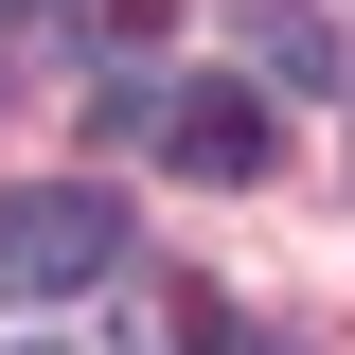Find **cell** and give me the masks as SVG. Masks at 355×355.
I'll return each mask as SVG.
<instances>
[{
  "label": "cell",
  "instance_id": "cell-1",
  "mask_svg": "<svg viewBox=\"0 0 355 355\" xmlns=\"http://www.w3.org/2000/svg\"><path fill=\"white\" fill-rule=\"evenodd\" d=\"M107 266H125V196H107V178L0 196V302H53V284H107Z\"/></svg>",
  "mask_w": 355,
  "mask_h": 355
},
{
  "label": "cell",
  "instance_id": "cell-2",
  "mask_svg": "<svg viewBox=\"0 0 355 355\" xmlns=\"http://www.w3.org/2000/svg\"><path fill=\"white\" fill-rule=\"evenodd\" d=\"M160 160L178 178H266L284 160V107H266V89H178L160 107Z\"/></svg>",
  "mask_w": 355,
  "mask_h": 355
},
{
  "label": "cell",
  "instance_id": "cell-5",
  "mask_svg": "<svg viewBox=\"0 0 355 355\" xmlns=\"http://www.w3.org/2000/svg\"><path fill=\"white\" fill-rule=\"evenodd\" d=\"M0 18H18V0H0Z\"/></svg>",
  "mask_w": 355,
  "mask_h": 355
},
{
  "label": "cell",
  "instance_id": "cell-3",
  "mask_svg": "<svg viewBox=\"0 0 355 355\" xmlns=\"http://www.w3.org/2000/svg\"><path fill=\"white\" fill-rule=\"evenodd\" d=\"M249 53H266V107H284V89H338V71H355V36L320 18V0H266V18H249Z\"/></svg>",
  "mask_w": 355,
  "mask_h": 355
},
{
  "label": "cell",
  "instance_id": "cell-4",
  "mask_svg": "<svg viewBox=\"0 0 355 355\" xmlns=\"http://www.w3.org/2000/svg\"><path fill=\"white\" fill-rule=\"evenodd\" d=\"M71 36H89V53H160V36H178V0H71Z\"/></svg>",
  "mask_w": 355,
  "mask_h": 355
}]
</instances>
